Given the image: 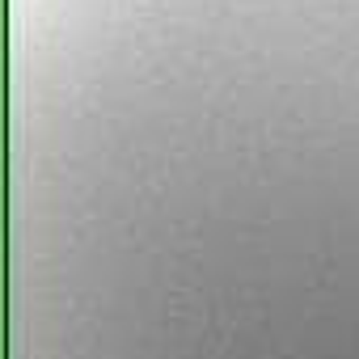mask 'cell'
Listing matches in <instances>:
<instances>
[]
</instances>
